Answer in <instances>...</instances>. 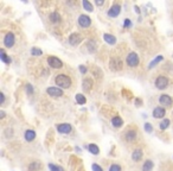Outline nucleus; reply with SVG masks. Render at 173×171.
<instances>
[{
    "instance_id": "nucleus-3",
    "label": "nucleus",
    "mask_w": 173,
    "mask_h": 171,
    "mask_svg": "<svg viewBox=\"0 0 173 171\" xmlns=\"http://www.w3.org/2000/svg\"><path fill=\"white\" fill-rule=\"evenodd\" d=\"M167 86H168V78L165 76H159L155 80V87L158 89H165Z\"/></svg>"
},
{
    "instance_id": "nucleus-12",
    "label": "nucleus",
    "mask_w": 173,
    "mask_h": 171,
    "mask_svg": "<svg viewBox=\"0 0 173 171\" xmlns=\"http://www.w3.org/2000/svg\"><path fill=\"white\" fill-rule=\"evenodd\" d=\"M165 108H161V107H157V108H154L153 111V116L155 119H160V118H164L165 116Z\"/></svg>"
},
{
    "instance_id": "nucleus-6",
    "label": "nucleus",
    "mask_w": 173,
    "mask_h": 171,
    "mask_svg": "<svg viewBox=\"0 0 173 171\" xmlns=\"http://www.w3.org/2000/svg\"><path fill=\"white\" fill-rule=\"evenodd\" d=\"M78 24L82 26V27H89L91 25V20L88 15H85V14H81L78 17Z\"/></svg>"
},
{
    "instance_id": "nucleus-11",
    "label": "nucleus",
    "mask_w": 173,
    "mask_h": 171,
    "mask_svg": "<svg viewBox=\"0 0 173 171\" xmlns=\"http://www.w3.org/2000/svg\"><path fill=\"white\" fill-rule=\"evenodd\" d=\"M120 12H121V6L117 5V4H115V5H113V6L110 7V10L108 11V15L112 17V18H114V17H117V15L120 14Z\"/></svg>"
},
{
    "instance_id": "nucleus-16",
    "label": "nucleus",
    "mask_w": 173,
    "mask_h": 171,
    "mask_svg": "<svg viewBox=\"0 0 173 171\" xmlns=\"http://www.w3.org/2000/svg\"><path fill=\"white\" fill-rule=\"evenodd\" d=\"M103 39H105L108 44H112V45L116 43V38L113 35H109V33H105V35H103Z\"/></svg>"
},
{
    "instance_id": "nucleus-17",
    "label": "nucleus",
    "mask_w": 173,
    "mask_h": 171,
    "mask_svg": "<svg viewBox=\"0 0 173 171\" xmlns=\"http://www.w3.org/2000/svg\"><path fill=\"white\" fill-rule=\"evenodd\" d=\"M50 20L54 24L59 23V22H61V15H59V13H57V12H52V13L50 14Z\"/></svg>"
},
{
    "instance_id": "nucleus-22",
    "label": "nucleus",
    "mask_w": 173,
    "mask_h": 171,
    "mask_svg": "<svg viewBox=\"0 0 173 171\" xmlns=\"http://www.w3.org/2000/svg\"><path fill=\"white\" fill-rule=\"evenodd\" d=\"M89 151L93 153V155H98V153H100V149L95 144H90L89 145Z\"/></svg>"
},
{
    "instance_id": "nucleus-37",
    "label": "nucleus",
    "mask_w": 173,
    "mask_h": 171,
    "mask_svg": "<svg viewBox=\"0 0 173 171\" xmlns=\"http://www.w3.org/2000/svg\"><path fill=\"white\" fill-rule=\"evenodd\" d=\"M123 26H125V27H129V26H130V20H129V19H126Z\"/></svg>"
},
{
    "instance_id": "nucleus-21",
    "label": "nucleus",
    "mask_w": 173,
    "mask_h": 171,
    "mask_svg": "<svg viewBox=\"0 0 173 171\" xmlns=\"http://www.w3.org/2000/svg\"><path fill=\"white\" fill-rule=\"evenodd\" d=\"M75 99H76V101H77V104H78V105H84L85 102H86L85 96H84V95H82V94H76Z\"/></svg>"
},
{
    "instance_id": "nucleus-32",
    "label": "nucleus",
    "mask_w": 173,
    "mask_h": 171,
    "mask_svg": "<svg viewBox=\"0 0 173 171\" xmlns=\"http://www.w3.org/2000/svg\"><path fill=\"white\" fill-rule=\"evenodd\" d=\"M109 171H121V166L117 165V164H113V165L109 167Z\"/></svg>"
},
{
    "instance_id": "nucleus-38",
    "label": "nucleus",
    "mask_w": 173,
    "mask_h": 171,
    "mask_svg": "<svg viewBox=\"0 0 173 171\" xmlns=\"http://www.w3.org/2000/svg\"><path fill=\"white\" fill-rule=\"evenodd\" d=\"M4 116H5V112H4V111H1V112H0V118L3 119Z\"/></svg>"
},
{
    "instance_id": "nucleus-2",
    "label": "nucleus",
    "mask_w": 173,
    "mask_h": 171,
    "mask_svg": "<svg viewBox=\"0 0 173 171\" xmlns=\"http://www.w3.org/2000/svg\"><path fill=\"white\" fill-rule=\"evenodd\" d=\"M47 63H49V65L51 68H55V69H61V68L63 67V62L59 58L55 57V56H50L47 58Z\"/></svg>"
},
{
    "instance_id": "nucleus-28",
    "label": "nucleus",
    "mask_w": 173,
    "mask_h": 171,
    "mask_svg": "<svg viewBox=\"0 0 173 171\" xmlns=\"http://www.w3.org/2000/svg\"><path fill=\"white\" fill-rule=\"evenodd\" d=\"M170 119H164V120L160 123V128L161 130H166L168 126H170Z\"/></svg>"
},
{
    "instance_id": "nucleus-4",
    "label": "nucleus",
    "mask_w": 173,
    "mask_h": 171,
    "mask_svg": "<svg viewBox=\"0 0 173 171\" xmlns=\"http://www.w3.org/2000/svg\"><path fill=\"white\" fill-rule=\"evenodd\" d=\"M126 62L129 67H136L137 64H139V57H137V55L135 53H130L127 58H126Z\"/></svg>"
},
{
    "instance_id": "nucleus-8",
    "label": "nucleus",
    "mask_w": 173,
    "mask_h": 171,
    "mask_svg": "<svg viewBox=\"0 0 173 171\" xmlns=\"http://www.w3.org/2000/svg\"><path fill=\"white\" fill-rule=\"evenodd\" d=\"M82 36L80 35V33H73V35H70V37H69V43H70L71 45H77L82 42Z\"/></svg>"
},
{
    "instance_id": "nucleus-13",
    "label": "nucleus",
    "mask_w": 173,
    "mask_h": 171,
    "mask_svg": "<svg viewBox=\"0 0 173 171\" xmlns=\"http://www.w3.org/2000/svg\"><path fill=\"white\" fill-rule=\"evenodd\" d=\"M34 138H36V132L33 130H27L25 132V139L27 142H32V140H34Z\"/></svg>"
},
{
    "instance_id": "nucleus-18",
    "label": "nucleus",
    "mask_w": 173,
    "mask_h": 171,
    "mask_svg": "<svg viewBox=\"0 0 173 171\" xmlns=\"http://www.w3.org/2000/svg\"><path fill=\"white\" fill-rule=\"evenodd\" d=\"M112 124H113L114 127H121V126H122V124H123V121H122V119H121L120 116H114L112 119Z\"/></svg>"
},
{
    "instance_id": "nucleus-34",
    "label": "nucleus",
    "mask_w": 173,
    "mask_h": 171,
    "mask_svg": "<svg viewBox=\"0 0 173 171\" xmlns=\"http://www.w3.org/2000/svg\"><path fill=\"white\" fill-rule=\"evenodd\" d=\"M91 167H93V170H94V171H103V169H102L98 164H93V166H91Z\"/></svg>"
},
{
    "instance_id": "nucleus-40",
    "label": "nucleus",
    "mask_w": 173,
    "mask_h": 171,
    "mask_svg": "<svg viewBox=\"0 0 173 171\" xmlns=\"http://www.w3.org/2000/svg\"><path fill=\"white\" fill-rule=\"evenodd\" d=\"M140 102H141V101H140L139 99H137V100H136V106H140Z\"/></svg>"
},
{
    "instance_id": "nucleus-1",
    "label": "nucleus",
    "mask_w": 173,
    "mask_h": 171,
    "mask_svg": "<svg viewBox=\"0 0 173 171\" xmlns=\"http://www.w3.org/2000/svg\"><path fill=\"white\" fill-rule=\"evenodd\" d=\"M55 82L59 88H69L71 86V78L66 75H64V74L57 75L55 78Z\"/></svg>"
},
{
    "instance_id": "nucleus-26",
    "label": "nucleus",
    "mask_w": 173,
    "mask_h": 171,
    "mask_svg": "<svg viewBox=\"0 0 173 171\" xmlns=\"http://www.w3.org/2000/svg\"><path fill=\"white\" fill-rule=\"evenodd\" d=\"M86 45H88L89 53H94V51H96V43H95L94 41H89Z\"/></svg>"
},
{
    "instance_id": "nucleus-15",
    "label": "nucleus",
    "mask_w": 173,
    "mask_h": 171,
    "mask_svg": "<svg viewBox=\"0 0 173 171\" xmlns=\"http://www.w3.org/2000/svg\"><path fill=\"white\" fill-rule=\"evenodd\" d=\"M142 158V151L141 150H135L134 152H133V155H132V159L134 160V162H139L140 159Z\"/></svg>"
},
{
    "instance_id": "nucleus-10",
    "label": "nucleus",
    "mask_w": 173,
    "mask_h": 171,
    "mask_svg": "<svg viewBox=\"0 0 173 171\" xmlns=\"http://www.w3.org/2000/svg\"><path fill=\"white\" fill-rule=\"evenodd\" d=\"M159 102H160L161 105L166 106V107H170V106H172V104H173V100L171 99V96L164 94V95H161V96L159 97Z\"/></svg>"
},
{
    "instance_id": "nucleus-5",
    "label": "nucleus",
    "mask_w": 173,
    "mask_h": 171,
    "mask_svg": "<svg viewBox=\"0 0 173 171\" xmlns=\"http://www.w3.org/2000/svg\"><path fill=\"white\" fill-rule=\"evenodd\" d=\"M46 93L50 95V96H52V97H59L63 95V90L58 87H50L46 89Z\"/></svg>"
},
{
    "instance_id": "nucleus-23",
    "label": "nucleus",
    "mask_w": 173,
    "mask_h": 171,
    "mask_svg": "<svg viewBox=\"0 0 173 171\" xmlns=\"http://www.w3.org/2000/svg\"><path fill=\"white\" fill-rule=\"evenodd\" d=\"M135 137H136L135 131H128V132L126 133V139H127L128 142H132L133 139H135Z\"/></svg>"
},
{
    "instance_id": "nucleus-39",
    "label": "nucleus",
    "mask_w": 173,
    "mask_h": 171,
    "mask_svg": "<svg viewBox=\"0 0 173 171\" xmlns=\"http://www.w3.org/2000/svg\"><path fill=\"white\" fill-rule=\"evenodd\" d=\"M96 4H97V5H102V4H103V1H102V0H97Z\"/></svg>"
},
{
    "instance_id": "nucleus-33",
    "label": "nucleus",
    "mask_w": 173,
    "mask_h": 171,
    "mask_svg": "<svg viewBox=\"0 0 173 171\" xmlns=\"http://www.w3.org/2000/svg\"><path fill=\"white\" fill-rule=\"evenodd\" d=\"M26 93L27 94H33V87H32V86L31 84H26Z\"/></svg>"
},
{
    "instance_id": "nucleus-20",
    "label": "nucleus",
    "mask_w": 173,
    "mask_h": 171,
    "mask_svg": "<svg viewBox=\"0 0 173 171\" xmlns=\"http://www.w3.org/2000/svg\"><path fill=\"white\" fill-rule=\"evenodd\" d=\"M153 166H154L153 162L148 159V160H146V162H145V164H144V166H142V171H152Z\"/></svg>"
},
{
    "instance_id": "nucleus-19",
    "label": "nucleus",
    "mask_w": 173,
    "mask_h": 171,
    "mask_svg": "<svg viewBox=\"0 0 173 171\" xmlns=\"http://www.w3.org/2000/svg\"><path fill=\"white\" fill-rule=\"evenodd\" d=\"M91 87H93V82H91V80H84L83 81V89L85 90V92H89L90 89H91Z\"/></svg>"
},
{
    "instance_id": "nucleus-9",
    "label": "nucleus",
    "mask_w": 173,
    "mask_h": 171,
    "mask_svg": "<svg viewBox=\"0 0 173 171\" xmlns=\"http://www.w3.org/2000/svg\"><path fill=\"white\" fill-rule=\"evenodd\" d=\"M57 130H58V132L62 133V134H68V133L71 132L73 127H71L70 124H61V125L57 126Z\"/></svg>"
},
{
    "instance_id": "nucleus-36",
    "label": "nucleus",
    "mask_w": 173,
    "mask_h": 171,
    "mask_svg": "<svg viewBox=\"0 0 173 171\" xmlns=\"http://www.w3.org/2000/svg\"><path fill=\"white\" fill-rule=\"evenodd\" d=\"M5 102V95H4V93H0V104H4Z\"/></svg>"
},
{
    "instance_id": "nucleus-29",
    "label": "nucleus",
    "mask_w": 173,
    "mask_h": 171,
    "mask_svg": "<svg viewBox=\"0 0 173 171\" xmlns=\"http://www.w3.org/2000/svg\"><path fill=\"white\" fill-rule=\"evenodd\" d=\"M31 54H32L33 56H40V55L43 54V51H42L40 49H37V48H32Z\"/></svg>"
},
{
    "instance_id": "nucleus-30",
    "label": "nucleus",
    "mask_w": 173,
    "mask_h": 171,
    "mask_svg": "<svg viewBox=\"0 0 173 171\" xmlns=\"http://www.w3.org/2000/svg\"><path fill=\"white\" fill-rule=\"evenodd\" d=\"M49 167L51 171H64L62 166H58V165H54V164H49Z\"/></svg>"
},
{
    "instance_id": "nucleus-14",
    "label": "nucleus",
    "mask_w": 173,
    "mask_h": 171,
    "mask_svg": "<svg viewBox=\"0 0 173 171\" xmlns=\"http://www.w3.org/2000/svg\"><path fill=\"white\" fill-rule=\"evenodd\" d=\"M164 60V56L163 55H159V56H157V57H155L149 64H148V69H152V68H154L155 65H157V64H159L161 61Z\"/></svg>"
},
{
    "instance_id": "nucleus-25",
    "label": "nucleus",
    "mask_w": 173,
    "mask_h": 171,
    "mask_svg": "<svg viewBox=\"0 0 173 171\" xmlns=\"http://www.w3.org/2000/svg\"><path fill=\"white\" fill-rule=\"evenodd\" d=\"M83 7L86 10V11H88V12H93V5L88 1V0H83Z\"/></svg>"
},
{
    "instance_id": "nucleus-27",
    "label": "nucleus",
    "mask_w": 173,
    "mask_h": 171,
    "mask_svg": "<svg viewBox=\"0 0 173 171\" xmlns=\"http://www.w3.org/2000/svg\"><path fill=\"white\" fill-rule=\"evenodd\" d=\"M39 167H40V164H39L38 162H33V163L29 166V170H30V171H37Z\"/></svg>"
},
{
    "instance_id": "nucleus-35",
    "label": "nucleus",
    "mask_w": 173,
    "mask_h": 171,
    "mask_svg": "<svg viewBox=\"0 0 173 171\" xmlns=\"http://www.w3.org/2000/svg\"><path fill=\"white\" fill-rule=\"evenodd\" d=\"M86 70H88V69H86V67H85V65H80V71H81L82 74H85Z\"/></svg>"
},
{
    "instance_id": "nucleus-24",
    "label": "nucleus",
    "mask_w": 173,
    "mask_h": 171,
    "mask_svg": "<svg viewBox=\"0 0 173 171\" xmlns=\"http://www.w3.org/2000/svg\"><path fill=\"white\" fill-rule=\"evenodd\" d=\"M0 55H1V57H0V58H1V61L3 62H5V63H11V58L5 54V51L1 49V51H0Z\"/></svg>"
},
{
    "instance_id": "nucleus-7",
    "label": "nucleus",
    "mask_w": 173,
    "mask_h": 171,
    "mask_svg": "<svg viewBox=\"0 0 173 171\" xmlns=\"http://www.w3.org/2000/svg\"><path fill=\"white\" fill-rule=\"evenodd\" d=\"M4 44H5L6 48H11V46L14 45V35H13L12 32H8L7 35L5 36V38H4Z\"/></svg>"
},
{
    "instance_id": "nucleus-31",
    "label": "nucleus",
    "mask_w": 173,
    "mask_h": 171,
    "mask_svg": "<svg viewBox=\"0 0 173 171\" xmlns=\"http://www.w3.org/2000/svg\"><path fill=\"white\" fill-rule=\"evenodd\" d=\"M145 131H146L147 133H151V132L153 131V126H152V124L146 123V124H145Z\"/></svg>"
}]
</instances>
